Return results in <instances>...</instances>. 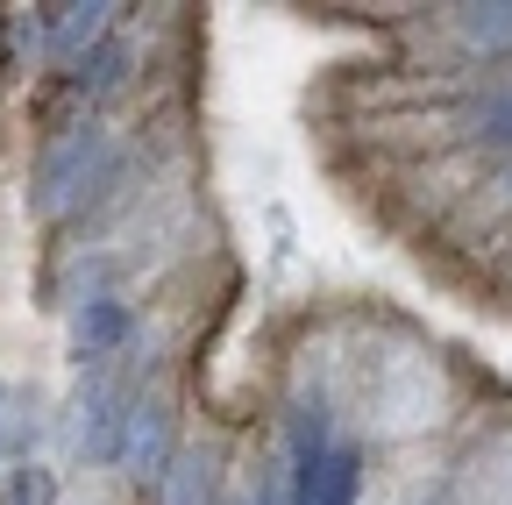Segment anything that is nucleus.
I'll use <instances>...</instances> for the list:
<instances>
[{"label": "nucleus", "instance_id": "f257e3e1", "mask_svg": "<svg viewBox=\"0 0 512 505\" xmlns=\"http://www.w3.org/2000/svg\"><path fill=\"white\" fill-rule=\"evenodd\" d=\"M121 143L100 114H79L36 150V171H29V214L36 221H72L86 207H107L121 193Z\"/></svg>", "mask_w": 512, "mask_h": 505}, {"label": "nucleus", "instance_id": "f03ea898", "mask_svg": "<svg viewBox=\"0 0 512 505\" xmlns=\"http://www.w3.org/2000/svg\"><path fill=\"white\" fill-rule=\"evenodd\" d=\"M292 505H356L363 491V456L349 449V441H335L328 413L320 406H299L292 413Z\"/></svg>", "mask_w": 512, "mask_h": 505}, {"label": "nucleus", "instance_id": "7ed1b4c3", "mask_svg": "<svg viewBox=\"0 0 512 505\" xmlns=\"http://www.w3.org/2000/svg\"><path fill=\"white\" fill-rule=\"evenodd\" d=\"M171 456H178L171 406H164V399H136V406H128V420H121V441H114V470H121L128 484H150V491H157V477L171 470Z\"/></svg>", "mask_w": 512, "mask_h": 505}, {"label": "nucleus", "instance_id": "20e7f679", "mask_svg": "<svg viewBox=\"0 0 512 505\" xmlns=\"http://www.w3.org/2000/svg\"><path fill=\"white\" fill-rule=\"evenodd\" d=\"M36 15H43V57L57 72H72L93 43H107L121 29V8H107V0H86V8H36Z\"/></svg>", "mask_w": 512, "mask_h": 505}, {"label": "nucleus", "instance_id": "39448f33", "mask_svg": "<svg viewBox=\"0 0 512 505\" xmlns=\"http://www.w3.org/2000/svg\"><path fill=\"white\" fill-rule=\"evenodd\" d=\"M57 79H64V93H72L79 107L114 100L128 79H136V36H128V29H114L107 43H93V50L79 57V65H72V72H57Z\"/></svg>", "mask_w": 512, "mask_h": 505}, {"label": "nucleus", "instance_id": "423d86ee", "mask_svg": "<svg viewBox=\"0 0 512 505\" xmlns=\"http://www.w3.org/2000/svg\"><path fill=\"white\" fill-rule=\"evenodd\" d=\"M128 335H136V313H128V299L100 292V299L72 306V363H107L114 349H128Z\"/></svg>", "mask_w": 512, "mask_h": 505}, {"label": "nucleus", "instance_id": "0eeeda50", "mask_svg": "<svg viewBox=\"0 0 512 505\" xmlns=\"http://www.w3.org/2000/svg\"><path fill=\"white\" fill-rule=\"evenodd\" d=\"M448 29H456L463 50H477V57H505L512 50V0H470V8H448Z\"/></svg>", "mask_w": 512, "mask_h": 505}, {"label": "nucleus", "instance_id": "6e6552de", "mask_svg": "<svg viewBox=\"0 0 512 505\" xmlns=\"http://www.w3.org/2000/svg\"><path fill=\"white\" fill-rule=\"evenodd\" d=\"M157 505H214V456H200V449H178L171 456V470L157 477V491H150Z\"/></svg>", "mask_w": 512, "mask_h": 505}, {"label": "nucleus", "instance_id": "1a4fd4ad", "mask_svg": "<svg viewBox=\"0 0 512 505\" xmlns=\"http://www.w3.org/2000/svg\"><path fill=\"white\" fill-rule=\"evenodd\" d=\"M470 136H477V143L512 150V79H505V86H491V93L470 107Z\"/></svg>", "mask_w": 512, "mask_h": 505}, {"label": "nucleus", "instance_id": "9d476101", "mask_svg": "<svg viewBox=\"0 0 512 505\" xmlns=\"http://www.w3.org/2000/svg\"><path fill=\"white\" fill-rule=\"evenodd\" d=\"M0 505H57V470H43V463L15 470V477H8V498H0Z\"/></svg>", "mask_w": 512, "mask_h": 505}, {"label": "nucleus", "instance_id": "9b49d317", "mask_svg": "<svg viewBox=\"0 0 512 505\" xmlns=\"http://www.w3.org/2000/svg\"><path fill=\"white\" fill-rule=\"evenodd\" d=\"M498 193H505V207H512V150H505V171H498Z\"/></svg>", "mask_w": 512, "mask_h": 505}, {"label": "nucleus", "instance_id": "f8f14e48", "mask_svg": "<svg viewBox=\"0 0 512 505\" xmlns=\"http://www.w3.org/2000/svg\"><path fill=\"white\" fill-rule=\"evenodd\" d=\"M0 456H8V441H0Z\"/></svg>", "mask_w": 512, "mask_h": 505}]
</instances>
